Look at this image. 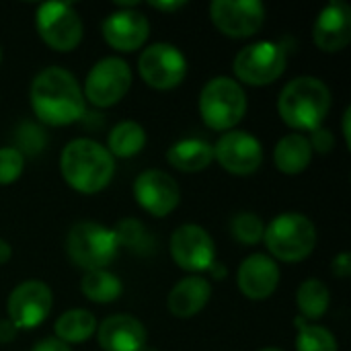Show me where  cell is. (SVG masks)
Returning a JSON list of instances; mask_svg holds the SVG:
<instances>
[{
    "mask_svg": "<svg viewBox=\"0 0 351 351\" xmlns=\"http://www.w3.org/2000/svg\"><path fill=\"white\" fill-rule=\"evenodd\" d=\"M31 109L45 125H70L84 117L86 99L76 76L60 66H47L31 82Z\"/></svg>",
    "mask_w": 351,
    "mask_h": 351,
    "instance_id": "cell-1",
    "label": "cell"
},
{
    "mask_svg": "<svg viewBox=\"0 0 351 351\" xmlns=\"http://www.w3.org/2000/svg\"><path fill=\"white\" fill-rule=\"evenodd\" d=\"M60 171L68 187L78 193L93 195L111 183L115 175V158L97 140L76 138L64 146Z\"/></svg>",
    "mask_w": 351,
    "mask_h": 351,
    "instance_id": "cell-2",
    "label": "cell"
},
{
    "mask_svg": "<svg viewBox=\"0 0 351 351\" xmlns=\"http://www.w3.org/2000/svg\"><path fill=\"white\" fill-rule=\"evenodd\" d=\"M329 109L331 90L317 76H298L290 80L278 97L280 119L298 134L321 128Z\"/></svg>",
    "mask_w": 351,
    "mask_h": 351,
    "instance_id": "cell-3",
    "label": "cell"
},
{
    "mask_svg": "<svg viewBox=\"0 0 351 351\" xmlns=\"http://www.w3.org/2000/svg\"><path fill=\"white\" fill-rule=\"evenodd\" d=\"M263 243L274 261L298 263L315 251L317 228L308 216L300 212H284L265 226Z\"/></svg>",
    "mask_w": 351,
    "mask_h": 351,
    "instance_id": "cell-4",
    "label": "cell"
},
{
    "mask_svg": "<svg viewBox=\"0 0 351 351\" xmlns=\"http://www.w3.org/2000/svg\"><path fill=\"white\" fill-rule=\"evenodd\" d=\"M202 121L216 132L234 130L247 113L245 88L230 76H216L206 82L197 101Z\"/></svg>",
    "mask_w": 351,
    "mask_h": 351,
    "instance_id": "cell-5",
    "label": "cell"
},
{
    "mask_svg": "<svg viewBox=\"0 0 351 351\" xmlns=\"http://www.w3.org/2000/svg\"><path fill=\"white\" fill-rule=\"evenodd\" d=\"M119 245L111 228L99 222H76L66 234V253L70 261L86 271L107 269L117 257Z\"/></svg>",
    "mask_w": 351,
    "mask_h": 351,
    "instance_id": "cell-6",
    "label": "cell"
},
{
    "mask_svg": "<svg viewBox=\"0 0 351 351\" xmlns=\"http://www.w3.org/2000/svg\"><path fill=\"white\" fill-rule=\"evenodd\" d=\"M288 68V51L278 41H255L245 45L232 62L239 84L267 86L282 78Z\"/></svg>",
    "mask_w": 351,
    "mask_h": 351,
    "instance_id": "cell-7",
    "label": "cell"
},
{
    "mask_svg": "<svg viewBox=\"0 0 351 351\" xmlns=\"http://www.w3.org/2000/svg\"><path fill=\"white\" fill-rule=\"evenodd\" d=\"M35 29L53 51H72L82 41L84 25L78 10L68 2H43L35 10Z\"/></svg>",
    "mask_w": 351,
    "mask_h": 351,
    "instance_id": "cell-8",
    "label": "cell"
},
{
    "mask_svg": "<svg viewBox=\"0 0 351 351\" xmlns=\"http://www.w3.org/2000/svg\"><path fill=\"white\" fill-rule=\"evenodd\" d=\"M132 86V68L117 56L101 58L84 78V99L99 109L117 105Z\"/></svg>",
    "mask_w": 351,
    "mask_h": 351,
    "instance_id": "cell-9",
    "label": "cell"
},
{
    "mask_svg": "<svg viewBox=\"0 0 351 351\" xmlns=\"http://www.w3.org/2000/svg\"><path fill=\"white\" fill-rule=\"evenodd\" d=\"M187 58L173 43H152L142 49L138 58V72L142 80L156 90L177 88L187 76Z\"/></svg>",
    "mask_w": 351,
    "mask_h": 351,
    "instance_id": "cell-10",
    "label": "cell"
},
{
    "mask_svg": "<svg viewBox=\"0 0 351 351\" xmlns=\"http://www.w3.org/2000/svg\"><path fill=\"white\" fill-rule=\"evenodd\" d=\"M53 306V294L51 288L41 280H27L21 282L6 300V313L8 321L21 331H29L39 327Z\"/></svg>",
    "mask_w": 351,
    "mask_h": 351,
    "instance_id": "cell-11",
    "label": "cell"
},
{
    "mask_svg": "<svg viewBox=\"0 0 351 351\" xmlns=\"http://www.w3.org/2000/svg\"><path fill=\"white\" fill-rule=\"evenodd\" d=\"M265 4L261 0H214L210 19L214 27L232 39L253 37L265 23Z\"/></svg>",
    "mask_w": 351,
    "mask_h": 351,
    "instance_id": "cell-12",
    "label": "cell"
},
{
    "mask_svg": "<svg viewBox=\"0 0 351 351\" xmlns=\"http://www.w3.org/2000/svg\"><path fill=\"white\" fill-rule=\"evenodd\" d=\"M214 160L237 177H249L263 165V146L253 134L245 130H230L214 144Z\"/></svg>",
    "mask_w": 351,
    "mask_h": 351,
    "instance_id": "cell-13",
    "label": "cell"
},
{
    "mask_svg": "<svg viewBox=\"0 0 351 351\" xmlns=\"http://www.w3.org/2000/svg\"><path fill=\"white\" fill-rule=\"evenodd\" d=\"M169 251L173 261L191 274L208 271L216 261V245L210 232L199 224H181L169 243Z\"/></svg>",
    "mask_w": 351,
    "mask_h": 351,
    "instance_id": "cell-14",
    "label": "cell"
},
{
    "mask_svg": "<svg viewBox=\"0 0 351 351\" xmlns=\"http://www.w3.org/2000/svg\"><path fill=\"white\" fill-rule=\"evenodd\" d=\"M119 8L105 16L103 21V39L115 51H136L140 49L150 35V21L134 4H117Z\"/></svg>",
    "mask_w": 351,
    "mask_h": 351,
    "instance_id": "cell-15",
    "label": "cell"
},
{
    "mask_svg": "<svg viewBox=\"0 0 351 351\" xmlns=\"http://www.w3.org/2000/svg\"><path fill=\"white\" fill-rule=\"evenodd\" d=\"M134 199L138 206L154 218L169 216L181 202V189L177 181L158 169L140 173L134 181Z\"/></svg>",
    "mask_w": 351,
    "mask_h": 351,
    "instance_id": "cell-16",
    "label": "cell"
},
{
    "mask_svg": "<svg viewBox=\"0 0 351 351\" xmlns=\"http://www.w3.org/2000/svg\"><path fill=\"white\" fill-rule=\"evenodd\" d=\"M313 41L325 53H337L351 41V8L346 0H331L317 14Z\"/></svg>",
    "mask_w": 351,
    "mask_h": 351,
    "instance_id": "cell-17",
    "label": "cell"
},
{
    "mask_svg": "<svg viewBox=\"0 0 351 351\" xmlns=\"http://www.w3.org/2000/svg\"><path fill=\"white\" fill-rule=\"evenodd\" d=\"M237 284L245 298L255 302L267 300L280 286V267L269 255L253 253L241 263Z\"/></svg>",
    "mask_w": 351,
    "mask_h": 351,
    "instance_id": "cell-18",
    "label": "cell"
},
{
    "mask_svg": "<svg viewBox=\"0 0 351 351\" xmlns=\"http://www.w3.org/2000/svg\"><path fill=\"white\" fill-rule=\"evenodd\" d=\"M97 341L103 351H140L146 346V329L136 317L111 315L97 325Z\"/></svg>",
    "mask_w": 351,
    "mask_h": 351,
    "instance_id": "cell-19",
    "label": "cell"
},
{
    "mask_svg": "<svg viewBox=\"0 0 351 351\" xmlns=\"http://www.w3.org/2000/svg\"><path fill=\"white\" fill-rule=\"evenodd\" d=\"M210 298L212 284L202 276H189L173 286L167 298V308L177 319H191L206 308Z\"/></svg>",
    "mask_w": 351,
    "mask_h": 351,
    "instance_id": "cell-20",
    "label": "cell"
},
{
    "mask_svg": "<svg viewBox=\"0 0 351 351\" xmlns=\"http://www.w3.org/2000/svg\"><path fill=\"white\" fill-rule=\"evenodd\" d=\"M313 148L308 136L292 132L280 138L274 148V162L280 173L284 175H300L313 162Z\"/></svg>",
    "mask_w": 351,
    "mask_h": 351,
    "instance_id": "cell-21",
    "label": "cell"
},
{
    "mask_svg": "<svg viewBox=\"0 0 351 351\" xmlns=\"http://www.w3.org/2000/svg\"><path fill=\"white\" fill-rule=\"evenodd\" d=\"M171 167L183 173H199L214 160V146L202 138H183L167 150Z\"/></svg>",
    "mask_w": 351,
    "mask_h": 351,
    "instance_id": "cell-22",
    "label": "cell"
},
{
    "mask_svg": "<svg viewBox=\"0 0 351 351\" xmlns=\"http://www.w3.org/2000/svg\"><path fill=\"white\" fill-rule=\"evenodd\" d=\"M53 331L56 339H60L66 346L84 343L97 333V319L93 317V313L84 308H70L58 317Z\"/></svg>",
    "mask_w": 351,
    "mask_h": 351,
    "instance_id": "cell-23",
    "label": "cell"
},
{
    "mask_svg": "<svg viewBox=\"0 0 351 351\" xmlns=\"http://www.w3.org/2000/svg\"><path fill=\"white\" fill-rule=\"evenodd\" d=\"M146 146V132L138 121H119L107 138V150L113 158H132Z\"/></svg>",
    "mask_w": 351,
    "mask_h": 351,
    "instance_id": "cell-24",
    "label": "cell"
},
{
    "mask_svg": "<svg viewBox=\"0 0 351 351\" xmlns=\"http://www.w3.org/2000/svg\"><path fill=\"white\" fill-rule=\"evenodd\" d=\"M80 292L90 302L111 304L121 296L123 284L115 274H111L107 269H97V271H86L84 274V278L80 282Z\"/></svg>",
    "mask_w": 351,
    "mask_h": 351,
    "instance_id": "cell-25",
    "label": "cell"
},
{
    "mask_svg": "<svg viewBox=\"0 0 351 351\" xmlns=\"http://www.w3.org/2000/svg\"><path fill=\"white\" fill-rule=\"evenodd\" d=\"M331 304V292L321 280H306L298 286L296 292V306L300 311V317L306 321H319L327 315Z\"/></svg>",
    "mask_w": 351,
    "mask_h": 351,
    "instance_id": "cell-26",
    "label": "cell"
},
{
    "mask_svg": "<svg viewBox=\"0 0 351 351\" xmlns=\"http://www.w3.org/2000/svg\"><path fill=\"white\" fill-rule=\"evenodd\" d=\"M111 230L117 239V245L134 255L148 257L156 251V241L150 237L148 228L136 218H123Z\"/></svg>",
    "mask_w": 351,
    "mask_h": 351,
    "instance_id": "cell-27",
    "label": "cell"
},
{
    "mask_svg": "<svg viewBox=\"0 0 351 351\" xmlns=\"http://www.w3.org/2000/svg\"><path fill=\"white\" fill-rule=\"evenodd\" d=\"M298 323L296 335V351H339L335 335L321 325H306L304 321Z\"/></svg>",
    "mask_w": 351,
    "mask_h": 351,
    "instance_id": "cell-28",
    "label": "cell"
},
{
    "mask_svg": "<svg viewBox=\"0 0 351 351\" xmlns=\"http://www.w3.org/2000/svg\"><path fill=\"white\" fill-rule=\"evenodd\" d=\"M265 222L255 212H239L230 220V234L241 245H257L263 241Z\"/></svg>",
    "mask_w": 351,
    "mask_h": 351,
    "instance_id": "cell-29",
    "label": "cell"
},
{
    "mask_svg": "<svg viewBox=\"0 0 351 351\" xmlns=\"http://www.w3.org/2000/svg\"><path fill=\"white\" fill-rule=\"evenodd\" d=\"M45 142H47V138H45L43 130L37 128L35 123L25 121V123L19 125V130H16V150L23 156L25 154L35 156L37 152H41L45 148Z\"/></svg>",
    "mask_w": 351,
    "mask_h": 351,
    "instance_id": "cell-30",
    "label": "cell"
},
{
    "mask_svg": "<svg viewBox=\"0 0 351 351\" xmlns=\"http://www.w3.org/2000/svg\"><path fill=\"white\" fill-rule=\"evenodd\" d=\"M25 169V156L16 148H0V185H12L19 181Z\"/></svg>",
    "mask_w": 351,
    "mask_h": 351,
    "instance_id": "cell-31",
    "label": "cell"
},
{
    "mask_svg": "<svg viewBox=\"0 0 351 351\" xmlns=\"http://www.w3.org/2000/svg\"><path fill=\"white\" fill-rule=\"evenodd\" d=\"M308 142H311V148H313V152L317 150V152H321V154H327V152H331V148L335 146V138H333L331 130H327V128H323V125L311 132V138H308Z\"/></svg>",
    "mask_w": 351,
    "mask_h": 351,
    "instance_id": "cell-32",
    "label": "cell"
},
{
    "mask_svg": "<svg viewBox=\"0 0 351 351\" xmlns=\"http://www.w3.org/2000/svg\"><path fill=\"white\" fill-rule=\"evenodd\" d=\"M331 271L339 278V280H346L351 276V257L350 253H339L335 259H333V265H331Z\"/></svg>",
    "mask_w": 351,
    "mask_h": 351,
    "instance_id": "cell-33",
    "label": "cell"
},
{
    "mask_svg": "<svg viewBox=\"0 0 351 351\" xmlns=\"http://www.w3.org/2000/svg\"><path fill=\"white\" fill-rule=\"evenodd\" d=\"M31 351H72V348L62 343L56 337H47V339H41L39 343H35V348Z\"/></svg>",
    "mask_w": 351,
    "mask_h": 351,
    "instance_id": "cell-34",
    "label": "cell"
},
{
    "mask_svg": "<svg viewBox=\"0 0 351 351\" xmlns=\"http://www.w3.org/2000/svg\"><path fill=\"white\" fill-rule=\"evenodd\" d=\"M16 333L19 329L8 321V319H2L0 321V346H8L16 339Z\"/></svg>",
    "mask_w": 351,
    "mask_h": 351,
    "instance_id": "cell-35",
    "label": "cell"
},
{
    "mask_svg": "<svg viewBox=\"0 0 351 351\" xmlns=\"http://www.w3.org/2000/svg\"><path fill=\"white\" fill-rule=\"evenodd\" d=\"M150 6L152 8H156V10H165V12H175V10H181V8H185L187 6V2H181V0H171V2H150Z\"/></svg>",
    "mask_w": 351,
    "mask_h": 351,
    "instance_id": "cell-36",
    "label": "cell"
},
{
    "mask_svg": "<svg viewBox=\"0 0 351 351\" xmlns=\"http://www.w3.org/2000/svg\"><path fill=\"white\" fill-rule=\"evenodd\" d=\"M208 274H210L212 278H216V280H224V278L228 276V269H226V265H224L222 261H218V259H216V261L210 265Z\"/></svg>",
    "mask_w": 351,
    "mask_h": 351,
    "instance_id": "cell-37",
    "label": "cell"
},
{
    "mask_svg": "<svg viewBox=\"0 0 351 351\" xmlns=\"http://www.w3.org/2000/svg\"><path fill=\"white\" fill-rule=\"evenodd\" d=\"M10 257H12V249H10V245H8L4 239H0V265L8 263V261H10Z\"/></svg>",
    "mask_w": 351,
    "mask_h": 351,
    "instance_id": "cell-38",
    "label": "cell"
},
{
    "mask_svg": "<svg viewBox=\"0 0 351 351\" xmlns=\"http://www.w3.org/2000/svg\"><path fill=\"white\" fill-rule=\"evenodd\" d=\"M350 119H351V107H348V109L343 111V138H346V144H348V146H351Z\"/></svg>",
    "mask_w": 351,
    "mask_h": 351,
    "instance_id": "cell-39",
    "label": "cell"
},
{
    "mask_svg": "<svg viewBox=\"0 0 351 351\" xmlns=\"http://www.w3.org/2000/svg\"><path fill=\"white\" fill-rule=\"evenodd\" d=\"M140 351H158V350H156V348H150V346H144Z\"/></svg>",
    "mask_w": 351,
    "mask_h": 351,
    "instance_id": "cell-40",
    "label": "cell"
},
{
    "mask_svg": "<svg viewBox=\"0 0 351 351\" xmlns=\"http://www.w3.org/2000/svg\"><path fill=\"white\" fill-rule=\"evenodd\" d=\"M259 351H284V350H280V348H263V350H259Z\"/></svg>",
    "mask_w": 351,
    "mask_h": 351,
    "instance_id": "cell-41",
    "label": "cell"
},
{
    "mask_svg": "<svg viewBox=\"0 0 351 351\" xmlns=\"http://www.w3.org/2000/svg\"><path fill=\"white\" fill-rule=\"evenodd\" d=\"M0 62H2V47H0Z\"/></svg>",
    "mask_w": 351,
    "mask_h": 351,
    "instance_id": "cell-42",
    "label": "cell"
}]
</instances>
